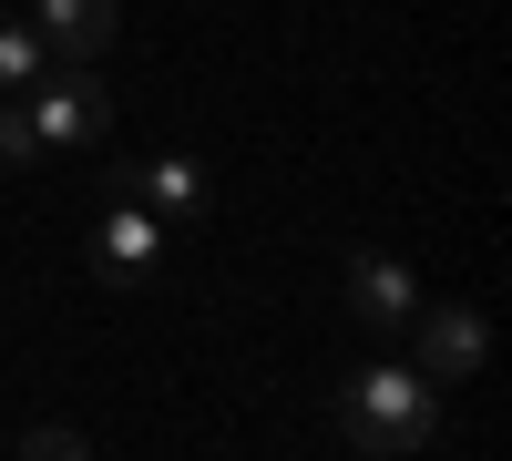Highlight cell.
Instances as JSON below:
<instances>
[{
    "mask_svg": "<svg viewBox=\"0 0 512 461\" xmlns=\"http://www.w3.org/2000/svg\"><path fill=\"white\" fill-rule=\"evenodd\" d=\"M338 431H349L359 451H379V461H400V451H420L441 431V390L420 380L410 359H369L349 390H338Z\"/></svg>",
    "mask_w": 512,
    "mask_h": 461,
    "instance_id": "6da1fadb",
    "label": "cell"
},
{
    "mask_svg": "<svg viewBox=\"0 0 512 461\" xmlns=\"http://www.w3.org/2000/svg\"><path fill=\"white\" fill-rule=\"evenodd\" d=\"M21 113H31V144H41V154H93V144L113 134L103 72H41V93H31Z\"/></svg>",
    "mask_w": 512,
    "mask_h": 461,
    "instance_id": "7a4b0ae2",
    "label": "cell"
},
{
    "mask_svg": "<svg viewBox=\"0 0 512 461\" xmlns=\"http://www.w3.org/2000/svg\"><path fill=\"white\" fill-rule=\"evenodd\" d=\"M164 246H175V226H154L134 195H113V216L93 226V277H103V287H144V277L164 267Z\"/></svg>",
    "mask_w": 512,
    "mask_h": 461,
    "instance_id": "3957f363",
    "label": "cell"
},
{
    "mask_svg": "<svg viewBox=\"0 0 512 461\" xmlns=\"http://www.w3.org/2000/svg\"><path fill=\"white\" fill-rule=\"evenodd\" d=\"M113 0H31V31H41V62H62V72H93L113 52Z\"/></svg>",
    "mask_w": 512,
    "mask_h": 461,
    "instance_id": "277c9868",
    "label": "cell"
},
{
    "mask_svg": "<svg viewBox=\"0 0 512 461\" xmlns=\"http://www.w3.org/2000/svg\"><path fill=\"white\" fill-rule=\"evenodd\" d=\"M420 328V380H431V390H451V380H472V369H482V349H492V318L482 308H420L410 318Z\"/></svg>",
    "mask_w": 512,
    "mask_h": 461,
    "instance_id": "5b68a950",
    "label": "cell"
},
{
    "mask_svg": "<svg viewBox=\"0 0 512 461\" xmlns=\"http://www.w3.org/2000/svg\"><path fill=\"white\" fill-rule=\"evenodd\" d=\"M349 308H359L369 339H400V328L420 318V287H410L400 257H349Z\"/></svg>",
    "mask_w": 512,
    "mask_h": 461,
    "instance_id": "8992f818",
    "label": "cell"
},
{
    "mask_svg": "<svg viewBox=\"0 0 512 461\" xmlns=\"http://www.w3.org/2000/svg\"><path fill=\"white\" fill-rule=\"evenodd\" d=\"M123 195H134L154 226H185V216H205V164H185V154H144V164H123Z\"/></svg>",
    "mask_w": 512,
    "mask_h": 461,
    "instance_id": "52a82bcc",
    "label": "cell"
},
{
    "mask_svg": "<svg viewBox=\"0 0 512 461\" xmlns=\"http://www.w3.org/2000/svg\"><path fill=\"white\" fill-rule=\"evenodd\" d=\"M21 82H41V31L21 11H0V93H21Z\"/></svg>",
    "mask_w": 512,
    "mask_h": 461,
    "instance_id": "ba28073f",
    "label": "cell"
},
{
    "mask_svg": "<svg viewBox=\"0 0 512 461\" xmlns=\"http://www.w3.org/2000/svg\"><path fill=\"white\" fill-rule=\"evenodd\" d=\"M21 461H93V441H82L72 421H31L21 431Z\"/></svg>",
    "mask_w": 512,
    "mask_h": 461,
    "instance_id": "9c48e42d",
    "label": "cell"
},
{
    "mask_svg": "<svg viewBox=\"0 0 512 461\" xmlns=\"http://www.w3.org/2000/svg\"><path fill=\"white\" fill-rule=\"evenodd\" d=\"M0 164H41V144H31V113H21V103H0Z\"/></svg>",
    "mask_w": 512,
    "mask_h": 461,
    "instance_id": "30bf717a",
    "label": "cell"
}]
</instances>
